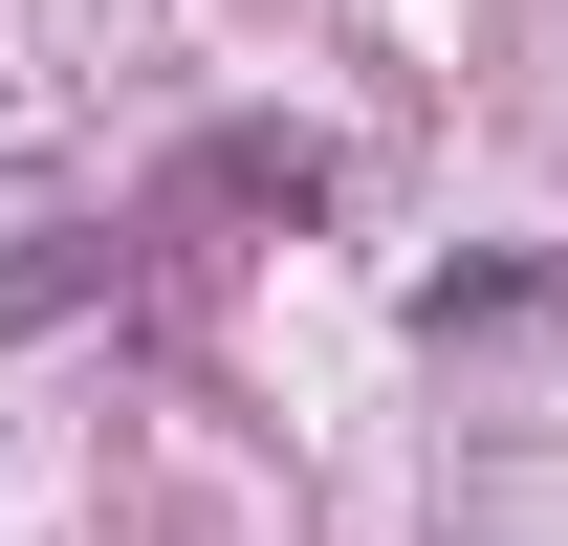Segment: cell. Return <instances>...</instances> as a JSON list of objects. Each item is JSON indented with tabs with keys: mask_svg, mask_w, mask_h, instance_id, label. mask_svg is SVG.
<instances>
[{
	"mask_svg": "<svg viewBox=\"0 0 568 546\" xmlns=\"http://www.w3.org/2000/svg\"><path fill=\"white\" fill-rule=\"evenodd\" d=\"M110 263H132L110 219H67V241H22V263H0V350H22V328H67V306H110Z\"/></svg>",
	"mask_w": 568,
	"mask_h": 546,
	"instance_id": "cell-1",
	"label": "cell"
}]
</instances>
